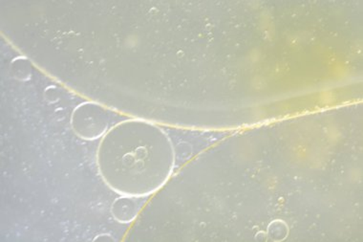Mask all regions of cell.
Masks as SVG:
<instances>
[{"instance_id": "3957f363", "label": "cell", "mask_w": 363, "mask_h": 242, "mask_svg": "<svg viewBox=\"0 0 363 242\" xmlns=\"http://www.w3.org/2000/svg\"><path fill=\"white\" fill-rule=\"evenodd\" d=\"M111 214L114 219L120 224H130L137 216L136 204L131 197L121 195V197L113 202Z\"/></svg>"}, {"instance_id": "7a4b0ae2", "label": "cell", "mask_w": 363, "mask_h": 242, "mask_svg": "<svg viewBox=\"0 0 363 242\" xmlns=\"http://www.w3.org/2000/svg\"><path fill=\"white\" fill-rule=\"evenodd\" d=\"M109 117L106 109L93 101H84L73 110L71 126L79 138L93 141L108 131Z\"/></svg>"}, {"instance_id": "6da1fadb", "label": "cell", "mask_w": 363, "mask_h": 242, "mask_svg": "<svg viewBox=\"0 0 363 242\" xmlns=\"http://www.w3.org/2000/svg\"><path fill=\"white\" fill-rule=\"evenodd\" d=\"M167 145L160 133L145 122L125 120L101 137L97 167L104 182L118 194L144 197L153 191L167 172L160 151Z\"/></svg>"}]
</instances>
